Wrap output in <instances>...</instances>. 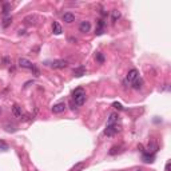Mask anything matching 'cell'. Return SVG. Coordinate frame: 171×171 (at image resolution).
I'll use <instances>...</instances> for the list:
<instances>
[{"mask_svg":"<svg viewBox=\"0 0 171 171\" xmlns=\"http://www.w3.org/2000/svg\"><path fill=\"white\" fill-rule=\"evenodd\" d=\"M72 98L75 100L76 106H83L86 103V92H84L83 88H76L72 92Z\"/></svg>","mask_w":171,"mask_h":171,"instance_id":"cell-1","label":"cell"},{"mask_svg":"<svg viewBox=\"0 0 171 171\" xmlns=\"http://www.w3.org/2000/svg\"><path fill=\"white\" fill-rule=\"evenodd\" d=\"M119 131H120V127H119L116 123H114V124H107V128L104 130V134L107 136H114V135H116Z\"/></svg>","mask_w":171,"mask_h":171,"instance_id":"cell-2","label":"cell"},{"mask_svg":"<svg viewBox=\"0 0 171 171\" xmlns=\"http://www.w3.org/2000/svg\"><path fill=\"white\" fill-rule=\"evenodd\" d=\"M51 67L55 68V70H62V68L68 67V62L64 60V59H56V60H54L52 63H51Z\"/></svg>","mask_w":171,"mask_h":171,"instance_id":"cell-3","label":"cell"},{"mask_svg":"<svg viewBox=\"0 0 171 171\" xmlns=\"http://www.w3.org/2000/svg\"><path fill=\"white\" fill-rule=\"evenodd\" d=\"M138 78H139V72H138V70L132 68V70L128 71L127 76H126V80H127L128 83H132V82H134V80H136Z\"/></svg>","mask_w":171,"mask_h":171,"instance_id":"cell-4","label":"cell"},{"mask_svg":"<svg viewBox=\"0 0 171 171\" xmlns=\"http://www.w3.org/2000/svg\"><path fill=\"white\" fill-rule=\"evenodd\" d=\"M19 66H20L21 68H27V70H31L32 67H34V64H32L31 62L28 60V59L20 58V59H19Z\"/></svg>","mask_w":171,"mask_h":171,"instance_id":"cell-5","label":"cell"},{"mask_svg":"<svg viewBox=\"0 0 171 171\" xmlns=\"http://www.w3.org/2000/svg\"><path fill=\"white\" fill-rule=\"evenodd\" d=\"M91 29V23L90 21H87V20H84V21H82L80 24H79V31L80 32H83V34H86V32H88Z\"/></svg>","mask_w":171,"mask_h":171,"instance_id":"cell-6","label":"cell"},{"mask_svg":"<svg viewBox=\"0 0 171 171\" xmlns=\"http://www.w3.org/2000/svg\"><path fill=\"white\" fill-rule=\"evenodd\" d=\"M62 19H63V21L71 24V23H74V21H75V15L71 14V12H66V14L62 16Z\"/></svg>","mask_w":171,"mask_h":171,"instance_id":"cell-7","label":"cell"},{"mask_svg":"<svg viewBox=\"0 0 171 171\" xmlns=\"http://www.w3.org/2000/svg\"><path fill=\"white\" fill-rule=\"evenodd\" d=\"M64 110H66V104H64V103H58V104H55L52 107L54 114H60V112H63Z\"/></svg>","mask_w":171,"mask_h":171,"instance_id":"cell-8","label":"cell"},{"mask_svg":"<svg viewBox=\"0 0 171 171\" xmlns=\"http://www.w3.org/2000/svg\"><path fill=\"white\" fill-rule=\"evenodd\" d=\"M84 74H86V68H84L83 66L76 67V68H74V75H75L76 78H80V76H83Z\"/></svg>","mask_w":171,"mask_h":171,"instance_id":"cell-9","label":"cell"},{"mask_svg":"<svg viewBox=\"0 0 171 171\" xmlns=\"http://www.w3.org/2000/svg\"><path fill=\"white\" fill-rule=\"evenodd\" d=\"M36 20H39V18L36 16V15H28V16H26L24 18V21L28 24H35Z\"/></svg>","mask_w":171,"mask_h":171,"instance_id":"cell-10","label":"cell"},{"mask_svg":"<svg viewBox=\"0 0 171 171\" xmlns=\"http://www.w3.org/2000/svg\"><path fill=\"white\" fill-rule=\"evenodd\" d=\"M12 112H14V115L16 116V118H21V107L18 104H14L12 106Z\"/></svg>","mask_w":171,"mask_h":171,"instance_id":"cell-11","label":"cell"},{"mask_svg":"<svg viewBox=\"0 0 171 171\" xmlns=\"http://www.w3.org/2000/svg\"><path fill=\"white\" fill-rule=\"evenodd\" d=\"M119 19H120V12H119L118 9H114V11H111V20H112V23L118 21Z\"/></svg>","mask_w":171,"mask_h":171,"instance_id":"cell-12","label":"cell"},{"mask_svg":"<svg viewBox=\"0 0 171 171\" xmlns=\"http://www.w3.org/2000/svg\"><path fill=\"white\" fill-rule=\"evenodd\" d=\"M52 31H54V34H55V35H60V34H62V27H60V24H59L58 21H54Z\"/></svg>","mask_w":171,"mask_h":171,"instance_id":"cell-13","label":"cell"},{"mask_svg":"<svg viewBox=\"0 0 171 171\" xmlns=\"http://www.w3.org/2000/svg\"><path fill=\"white\" fill-rule=\"evenodd\" d=\"M142 84H143V79L138 78L136 80L132 82V88L134 90H139V88H142Z\"/></svg>","mask_w":171,"mask_h":171,"instance_id":"cell-14","label":"cell"},{"mask_svg":"<svg viewBox=\"0 0 171 171\" xmlns=\"http://www.w3.org/2000/svg\"><path fill=\"white\" fill-rule=\"evenodd\" d=\"M86 166H87V165H86V163H84V162H80V163H78V165H75V166H74V167H72V170H71V171H82L84 167H86Z\"/></svg>","mask_w":171,"mask_h":171,"instance_id":"cell-15","label":"cell"},{"mask_svg":"<svg viewBox=\"0 0 171 171\" xmlns=\"http://www.w3.org/2000/svg\"><path fill=\"white\" fill-rule=\"evenodd\" d=\"M118 114H111L110 115V118H108V124H114V123H116V120H118Z\"/></svg>","mask_w":171,"mask_h":171,"instance_id":"cell-16","label":"cell"},{"mask_svg":"<svg viewBox=\"0 0 171 171\" xmlns=\"http://www.w3.org/2000/svg\"><path fill=\"white\" fill-rule=\"evenodd\" d=\"M98 29H96V34L98 35H100L102 32H103V27H104V23H103V20H98Z\"/></svg>","mask_w":171,"mask_h":171,"instance_id":"cell-17","label":"cell"},{"mask_svg":"<svg viewBox=\"0 0 171 171\" xmlns=\"http://www.w3.org/2000/svg\"><path fill=\"white\" fill-rule=\"evenodd\" d=\"M95 59L99 62V63H104V56H103V54H102V52H98V54H96V55H95Z\"/></svg>","mask_w":171,"mask_h":171,"instance_id":"cell-18","label":"cell"},{"mask_svg":"<svg viewBox=\"0 0 171 171\" xmlns=\"http://www.w3.org/2000/svg\"><path fill=\"white\" fill-rule=\"evenodd\" d=\"M9 11H11V6H9L8 3H6V4L3 6V14H4V15H7Z\"/></svg>","mask_w":171,"mask_h":171,"instance_id":"cell-19","label":"cell"},{"mask_svg":"<svg viewBox=\"0 0 171 171\" xmlns=\"http://www.w3.org/2000/svg\"><path fill=\"white\" fill-rule=\"evenodd\" d=\"M0 150H3V151L8 150V145L6 142H3V140H0Z\"/></svg>","mask_w":171,"mask_h":171,"instance_id":"cell-20","label":"cell"},{"mask_svg":"<svg viewBox=\"0 0 171 171\" xmlns=\"http://www.w3.org/2000/svg\"><path fill=\"white\" fill-rule=\"evenodd\" d=\"M143 159H145V162H152L154 157H152V155H146V154H145V157H143Z\"/></svg>","mask_w":171,"mask_h":171,"instance_id":"cell-21","label":"cell"},{"mask_svg":"<svg viewBox=\"0 0 171 171\" xmlns=\"http://www.w3.org/2000/svg\"><path fill=\"white\" fill-rule=\"evenodd\" d=\"M11 23H12V18H7L6 20H4V23H3V27H8Z\"/></svg>","mask_w":171,"mask_h":171,"instance_id":"cell-22","label":"cell"},{"mask_svg":"<svg viewBox=\"0 0 171 171\" xmlns=\"http://www.w3.org/2000/svg\"><path fill=\"white\" fill-rule=\"evenodd\" d=\"M31 71H32V72H34V75H35V76H39V75H40L39 70H38V68H36L35 66H34V67H32V68H31Z\"/></svg>","mask_w":171,"mask_h":171,"instance_id":"cell-23","label":"cell"},{"mask_svg":"<svg viewBox=\"0 0 171 171\" xmlns=\"http://www.w3.org/2000/svg\"><path fill=\"white\" fill-rule=\"evenodd\" d=\"M114 107L116 108V110H123V107H122V104H120V103H114Z\"/></svg>","mask_w":171,"mask_h":171,"instance_id":"cell-24","label":"cell"},{"mask_svg":"<svg viewBox=\"0 0 171 171\" xmlns=\"http://www.w3.org/2000/svg\"><path fill=\"white\" fill-rule=\"evenodd\" d=\"M118 150H119V147H116V146H115V147H112V148H111V151H110V155L116 154V151H118Z\"/></svg>","mask_w":171,"mask_h":171,"instance_id":"cell-25","label":"cell"},{"mask_svg":"<svg viewBox=\"0 0 171 171\" xmlns=\"http://www.w3.org/2000/svg\"><path fill=\"white\" fill-rule=\"evenodd\" d=\"M170 168H171V163H170V162H167V163H166L165 170H166V171H170Z\"/></svg>","mask_w":171,"mask_h":171,"instance_id":"cell-26","label":"cell"},{"mask_svg":"<svg viewBox=\"0 0 171 171\" xmlns=\"http://www.w3.org/2000/svg\"><path fill=\"white\" fill-rule=\"evenodd\" d=\"M3 63L4 64H9V59L8 58H3Z\"/></svg>","mask_w":171,"mask_h":171,"instance_id":"cell-27","label":"cell"},{"mask_svg":"<svg viewBox=\"0 0 171 171\" xmlns=\"http://www.w3.org/2000/svg\"><path fill=\"white\" fill-rule=\"evenodd\" d=\"M0 115H1V110H0Z\"/></svg>","mask_w":171,"mask_h":171,"instance_id":"cell-28","label":"cell"},{"mask_svg":"<svg viewBox=\"0 0 171 171\" xmlns=\"http://www.w3.org/2000/svg\"><path fill=\"white\" fill-rule=\"evenodd\" d=\"M138 171H142V170H138Z\"/></svg>","mask_w":171,"mask_h":171,"instance_id":"cell-29","label":"cell"}]
</instances>
